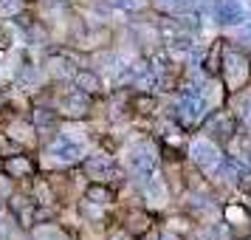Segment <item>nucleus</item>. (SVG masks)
I'll use <instances>...</instances> for the list:
<instances>
[{
  "label": "nucleus",
  "instance_id": "f257e3e1",
  "mask_svg": "<svg viewBox=\"0 0 251 240\" xmlns=\"http://www.w3.org/2000/svg\"><path fill=\"white\" fill-rule=\"evenodd\" d=\"M226 96H237L251 85V51H243L240 46H226L223 54V65H220V77Z\"/></svg>",
  "mask_w": 251,
  "mask_h": 240
},
{
  "label": "nucleus",
  "instance_id": "f03ea898",
  "mask_svg": "<svg viewBox=\"0 0 251 240\" xmlns=\"http://www.w3.org/2000/svg\"><path fill=\"white\" fill-rule=\"evenodd\" d=\"M201 133L206 138H212L215 144H220V147H228L234 138H240L243 127H240V119L231 107H215V110H209L203 116Z\"/></svg>",
  "mask_w": 251,
  "mask_h": 240
},
{
  "label": "nucleus",
  "instance_id": "7ed1b4c3",
  "mask_svg": "<svg viewBox=\"0 0 251 240\" xmlns=\"http://www.w3.org/2000/svg\"><path fill=\"white\" fill-rule=\"evenodd\" d=\"M116 226L125 229L130 238L136 240H147L155 229H158V215L147 209L141 204H133V206H119L116 209Z\"/></svg>",
  "mask_w": 251,
  "mask_h": 240
},
{
  "label": "nucleus",
  "instance_id": "20e7f679",
  "mask_svg": "<svg viewBox=\"0 0 251 240\" xmlns=\"http://www.w3.org/2000/svg\"><path fill=\"white\" fill-rule=\"evenodd\" d=\"M43 170L40 159H37V150H17L0 159V175L6 181H12L14 187H28L31 178Z\"/></svg>",
  "mask_w": 251,
  "mask_h": 240
},
{
  "label": "nucleus",
  "instance_id": "39448f33",
  "mask_svg": "<svg viewBox=\"0 0 251 240\" xmlns=\"http://www.w3.org/2000/svg\"><path fill=\"white\" fill-rule=\"evenodd\" d=\"M71 46L76 48V51H82V54H88V57H93V54H104V51H113L116 31H113V26H107V23L88 26V28H85Z\"/></svg>",
  "mask_w": 251,
  "mask_h": 240
},
{
  "label": "nucleus",
  "instance_id": "423d86ee",
  "mask_svg": "<svg viewBox=\"0 0 251 240\" xmlns=\"http://www.w3.org/2000/svg\"><path fill=\"white\" fill-rule=\"evenodd\" d=\"M220 223H226L234 240L251 238V201H226L220 206Z\"/></svg>",
  "mask_w": 251,
  "mask_h": 240
},
{
  "label": "nucleus",
  "instance_id": "0eeeda50",
  "mask_svg": "<svg viewBox=\"0 0 251 240\" xmlns=\"http://www.w3.org/2000/svg\"><path fill=\"white\" fill-rule=\"evenodd\" d=\"M195 229H198V217L189 212V209H181V212H172L161 220V232H167V238L183 240L189 238Z\"/></svg>",
  "mask_w": 251,
  "mask_h": 240
},
{
  "label": "nucleus",
  "instance_id": "6e6552de",
  "mask_svg": "<svg viewBox=\"0 0 251 240\" xmlns=\"http://www.w3.org/2000/svg\"><path fill=\"white\" fill-rule=\"evenodd\" d=\"M82 201H88L93 206H102V209H116L119 206V189L110 184H99V181H88L85 189L79 195Z\"/></svg>",
  "mask_w": 251,
  "mask_h": 240
},
{
  "label": "nucleus",
  "instance_id": "1a4fd4ad",
  "mask_svg": "<svg viewBox=\"0 0 251 240\" xmlns=\"http://www.w3.org/2000/svg\"><path fill=\"white\" fill-rule=\"evenodd\" d=\"M71 82H74L82 93H88L91 99H99V96L107 93L102 74H99V71H93V65H82V68H76V71H74V77H71Z\"/></svg>",
  "mask_w": 251,
  "mask_h": 240
},
{
  "label": "nucleus",
  "instance_id": "9d476101",
  "mask_svg": "<svg viewBox=\"0 0 251 240\" xmlns=\"http://www.w3.org/2000/svg\"><path fill=\"white\" fill-rule=\"evenodd\" d=\"M226 40L223 37H217L212 46L206 48L203 59H201V71H203L206 80H217L220 77V65H223V54H226Z\"/></svg>",
  "mask_w": 251,
  "mask_h": 240
},
{
  "label": "nucleus",
  "instance_id": "9b49d317",
  "mask_svg": "<svg viewBox=\"0 0 251 240\" xmlns=\"http://www.w3.org/2000/svg\"><path fill=\"white\" fill-rule=\"evenodd\" d=\"M104 6L125 14H147L152 9V0H104Z\"/></svg>",
  "mask_w": 251,
  "mask_h": 240
},
{
  "label": "nucleus",
  "instance_id": "f8f14e48",
  "mask_svg": "<svg viewBox=\"0 0 251 240\" xmlns=\"http://www.w3.org/2000/svg\"><path fill=\"white\" fill-rule=\"evenodd\" d=\"M28 6L23 0H0V20H14L17 14H23Z\"/></svg>",
  "mask_w": 251,
  "mask_h": 240
},
{
  "label": "nucleus",
  "instance_id": "ddd939ff",
  "mask_svg": "<svg viewBox=\"0 0 251 240\" xmlns=\"http://www.w3.org/2000/svg\"><path fill=\"white\" fill-rule=\"evenodd\" d=\"M12 31H9V28H3V26H0V51H9V48H12Z\"/></svg>",
  "mask_w": 251,
  "mask_h": 240
},
{
  "label": "nucleus",
  "instance_id": "4468645a",
  "mask_svg": "<svg viewBox=\"0 0 251 240\" xmlns=\"http://www.w3.org/2000/svg\"><path fill=\"white\" fill-rule=\"evenodd\" d=\"M246 110L249 113H240L237 119H240V127H251V99H246Z\"/></svg>",
  "mask_w": 251,
  "mask_h": 240
},
{
  "label": "nucleus",
  "instance_id": "2eb2a0df",
  "mask_svg": "<svg viewBox=\"0 0 251 240\" xmlns=\"http://www.w3.org/2000/svg\"><path fill=\"white\" fill-rule=\"evenodd\" d=\"M23 3L28 6V9H34V6H37V0H23Z\"/></svg>",
  "mask_w": 251,
  "mask_h": 240
}]
</instances>
